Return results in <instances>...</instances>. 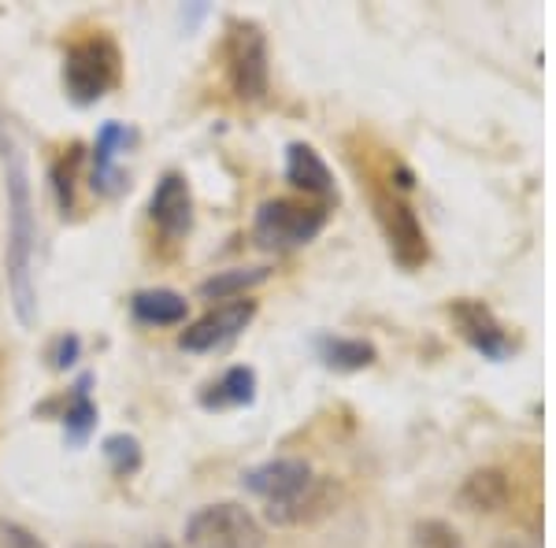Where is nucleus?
Wrapping results in <instances>:
<instances>
[{
	"mask_svg": "<svg viewBox=\"0 0 556 548\" xmlns=\"http://www.w3.org/2000/svg\"><path fill=\"white\" fill-rule=\"evenodd\" d=\"M0 170H4V196H8V293H12L15 319L23 327L38 322V282H34V253H38V212H34V186L30 164L15 138L8 115L0 112Z\"/></svg>",
	"mask_w": 556,
	"mask_h": 548,
	"instance_id": "1",
	"label": "nucleus"
},
{
	"mask_svg": "<svg viewBox=\"0 0 556 548\" xmlns=\"http://www.w3.org/2000/svg\"><path fill=\"white\" fill-rule=\"evenodd\" d=\"M123 75V56L119 44L104 34L75 41L64 52V89L78 107H89L97 101H104Z\"/></svg>",
	"mask_w": 556,
	"mask_h": 548,
	"instance_id": "2",
	"label": "nucleus"
},
{
	"mask_svg": "<svg viewBox=\"0 0 556 548\" xmlns=\"http://www.w3.org/2000/svg\"><path fill=\"white\" fill-rule=\"evenodd\" d=\"M186 548H264V523L238 500L204 505L186 519Z\"/></svg>",
	"mask_w": 556,
	"mask_h": 548,
	"instance_id": "3",
	"label": "nucleus"
},
{
	"mask_svg": "<svg viewBox=\"0 0 556 548\" xmlns=\"http://www.w3.org/2000/svg\"><path fill=\"white\" fill-rule=\"evenodd\" d=\"M327 227V204H308V201H264L253 222V238L264 248L275 253H290L308 241L319 238V230Z\"/></svg>",
	"mask_w": 556,
	"mask_h": 548,
	"instance_id": "4",
	"label": "nucleus"
},
{
	"mask_svg": "<svg viewBox=\"0 0 556 548\" xmlns=\"http://www.w3.org/2000/svg\"><path fill=\"white\" fill-rule=\"evenodd\" d=\"M227 78L238 101H264L271 67H267V38L256 23H230L227 34Z\"/></svg>",
	"mask_w": 556,
	"mask_h": 548,
	"instance_id": "5",
	"label": "nucleus"
},
{
	"mask_svg": "<svg viewBox=\"0 0 556 548\" xmlns=\"http://www.w3.org/2000/svg\"><path fill=\"white\" fill-rule=\"evenodd\" d=\"M375 212H379V222L386 230V241H390V253L405 271H416V267L427 264V233L419 227L416 212L408 208L401 196L393 193H379L375 196Z\"/></svg>",
	"mask_w": 556,
	"mask_h": 548,
	"instance_id": "6",
	"label": "nucleus"
},
{
	"mask_svg": "<svg viewBox=\"0 0 556 548\" xmlns=\"http://www.w3.org/2000/svg\"><path fill=\"white\" fill-rule=\"evenodd\" d=\"M253 319H256V301H249V296L227 301V304H219V308H212L208 316L190 322V327L178 334V345H182L186 353H215V348L230 345Z\"/></svg>",
	"mask_w": 556,
	"mask_h": 548,
	"instance_id": "7",
	"label": "nucleus"
},
{
	"mask_svg": "<svg viewBox=\"0 0 556 548\" xmlns=\"http://www.w3.org/2000/svg\"><path fill=\"white\" fill-rule=\"evenodd\" d=\"M312 482H316V474H312V467L304 460H298V456L267 460V463H260V467H253V471L241 474V485L264 500V511L298 500Z\"/></svg>",
	"mask_w": 556,
	"mask_h": 548,
	"instance_id": "8",
	"label": "nucleus"
},
{
	"mask_svg": "<svg viewBox=\"0 0 556 548\" xmlns=\"http://www.w3.org/2000/svg\"><path fill=\"white\" fill-rule=\"evenodd\" d=\"M450 316L475 353H482L486 359H493V364L513 356V337L505 334V327H501L497 316H493L482 301H456L450 308Z\"/></svg>",
	"mask_w": 556,
	"mask_h": 548,
	"instance_id": "9",
	"label": "nucleus"
},
{
	"mask_svg": "<svg viewBox=\"0 0 556 548\" xmlns=\"http://www.w3.org/2000/svg\"><path fill=\"white\" fill-rule=\"evenodd\" d=\"M149 219L164 238H186L193 227V193H190V182L186 175L178 170H167L164 178L156 182L152 190V201H149Z\"/></svg>",
	"mask_w": 556,
	"mask_h": 548,
	"instance_id": "10",
	"label": "nucleus"
},
{
	"mask_svg": "<svg viewBox=\"0 0 556 548\" xmlns=\"http://www.w3.org/2000/svg\"><path fill=\"white\" fill-rule=\"evenodd\" d=\"M56 408V419L64 422V437H67V445L71 448H83L89 437H93V430H97V419H101V411H97V400H93V374H78L75 385L64 393L60 400H49V404H41V416L45 411H52Z\"/></svg>",
	"mask_w": 556,
	"mask_h": 548,
	"instance_id": "11",
	"label": "nucleus"
},
{
	"mask_svg": "<svg viewBox=\"0 0 556 548\" xmlns=\"http://www.w3.org/2000/svg\"><path fill=\"white\" fill-rule=\"evenodd\" d=\"M127 145H130V130L123 127V123H104V127L97 130L93 175H89V182H93L97 193L115 196V193L127 190V175H123V167H119V156Z\"/></svg>",
	"mask_w": 556,
	"mask_h": 548,
	"instance_id": "12",
	"label": "nucleus"
},
{
	"mask_svg": "<svg viewBox=\"0 0 556 548\" xmlns=\"http://www.w3.org/2000/svg\"><path fill=\"white\" fill-rule=\"evenodd\" d=\"M286 178H290L301 193L316 196V204L338 201V186H334V175H330L327 160L312 145H304V141H293V145L286 149Z\"/></svg>",
	"mask_w": 556,
	"mask_h": 548,
	"instance_id": "13",
	"label": "nucleus"
},
{
	"mask_svg": "<svg viewBox=\"0 0 556 548\" xmlns=\"http://www.w3.org/2000/svg\"><path fill=\"white\" fill-rule=\"evenodd\" d=\"M508 497H513L508 474L497 471V467H482V471H471L468 479H464L460 493H456V505L464 511H482V515H490V511L505 508Z\"/></svg>",
	"mask_w": 556,
	"mask_h": 548,
	"instance_id": "14",
	"label": "nucleus"
},
{
	"mask_svg": "<svg viewBox=\"0 0 556 548\" xmlns=\"http://www.w3.org/2000/svg\"><path fill=\"white\" fill-rule=\"evenodd\" d=\"M256 400V371L253 367H227L215 382L201 390V404L208 411H227V408H249Z\"/></svg>",
	"mask_w": 556,
	"mask_h": 548,
	"instance_id": "15",
	"label": "nucleus"
},
{
	"mask_svg": "<svg viewBox=\"0 0 556 548\" xmlns=\"http://www.w3.org/2000/svg\"><path fill=\"white\" fill-rule=\"evenodd\" d=\"M130 316L146 327H182L190 301L175 290H138L130 296Z\"/></svg>",
	"mask_w": 556,
	"mask_h": 548,
	"instance_id": "16",
	"label": "nucleus"
},
{
	"mask_svg": "<svg viewBox=\"0 0 556 548\" xmlns=\"http://www.w3.org/2000/svg\"><path fill=\"white\" fill-rule=\"evenodd\" d=\"M334 497H338L334 482H330V479H316L298 500H290V505H282V508H267L264 515H267V523H275V526L312 523V519L327 515V511L334 508Z\"/></svg>",
	"mask_w": 556,
	"mask_h": 548,
	"instance_id": "17",
	"label": "nucleus"
},
{
	"mask_svg": "<svg viewBox=\"0 0 556 548\" xmlns=\"http://www.w3.org/2000/svg\"><path fill=\"white\" fill-rule=\"evenodd\" d=\"M316 353L323 364L330 367V371H364V367H371L379 353H375L371 341L364 337H338V334H323L316 337Z\"/></svg>",
	"mask_w": 556,
	"mask_h": 548,
	"instance_id": "18",
	"label": "nucleus"
},
{
	"mask_svg": "<svg viewBox=\"0 0 556 548\" xmlns=\"http://www.w3.org/2000/svg\"><path fill=\"white\" fill-rule=\"evenodd\" d=\"M271 278V271L267 267H238V271H223L208 278V282H201V296L204 301H241L253 285L267 282Z\"/></svg>",
	"mask_w": 556,
	"mask_h": 548,
	"instance_id": "19",
	"label": "nucleus"
},
{
	"mask_svg": "<svg viewBox=\"0 0 556 548\" xmlns=\"http://www.w3.org/2000/svg\"><path fill=\"white\" fill-rule=\"evenodd\" d=\"M101 456L115 479H134L141 471V460H146L141 456V442L134 434H108L101 442Z\"/></svg>",
	"mask_w": 556,
	"mask_h": 548,
	"instance_id": "20",
	"label": "nucleus"
},
{
	"mask_svg": "<svg viewBox=\"0 0 556 548\" xmlns=\"http://www.w3.org/2000/svg\"><path fill=\"white\" fill-rule=\"evenodd\" d=\"M412 548H468L445 519H419L412 526Z\"/></svg>",
	"mask_w": 556,
	"mask_h": 548,
	"instance_id": "21",
	"label": "nucleus"
},
{
	"mask_svg": "<svg viewBox=\"0 0 556 548\" xmlns=\"http://www.w3.org/2000/svg\"><path fill=\"white\" fill-rule=\"evenodd\" d=\"M78 164H83V149H71L64 160L56 164V170H52V186H56V201L60 208L75 212V178H78Z\"/></svg>",
	"mask_w": 556,
	"mask_h": 548,
	"instance_id": "22",
	"label": "nucleus"
},
{
	"mask_svg": "<svg viewBox=\"0 0 556 548\" xmlns=\"http://www.w3.org/2000/svg\"><path fill=\"white\" fill-rule=\"evenodd\" d=\"M0 548H49L34 530H26L23 523L12 519H0Z\"/></svg>",
	"mask_w": 556,
	"mask_h": 548,
	"instance_id": "23",
	"label": "nucleus"
},
{
	"mask_svg": "<svg viewBox=\"0 0 556 548\" xmlns=\"http://www.w3.org/2000/svg\"><path fill=\"white\" fill-rule=\"evenodd\" d=\"M78 356H83V341H78L75 334H60L49 345V364L56 367V371H67V367H75Z\"/></svg>",
	"mask_w": 556,
	"mask_h": 548,
	"instance_id": "24",
	"label": "nucleus"
},
{
	"mask_svg": "<svg viewBox=\"0 0 556 548\" xmlns=\"http://www.w3.org/2000/svg\"><path fill=\"white\" fill-rule=\"evenodd\" d=\"M146 548H178L175 541H167V537H152V541Z\"/></svg>",
	"mask_w": 556,
	"mask_h": 548,
	"instance_id": "25",
	"label": "nucleus"
},
{
	"mask_svg": "<svg viewBox=\"0 0 556 548\" xmlns=\"http://www.w3.org/2000/svg\"><path fill=\"white\" fill-rule=\"evenodd\" d=\"M78 548H115V545H104V541H86V545H78Z\"/></svg>",
	"mask_w": 556,
	"mask_h": 548,
	"instance_id": "26",
	"label": "nucleus"
}]
</instances>
